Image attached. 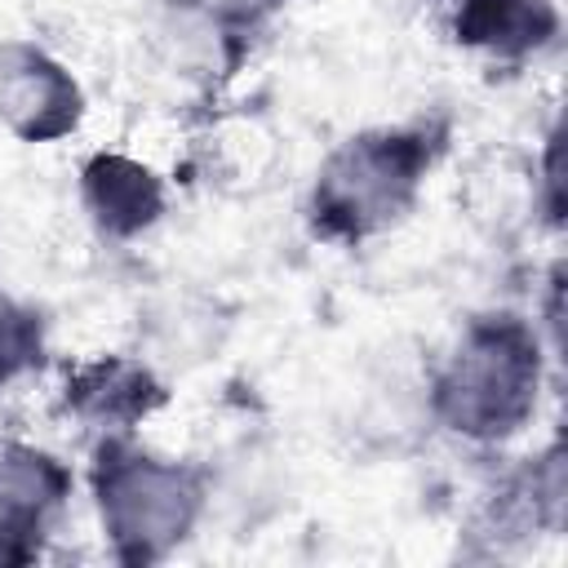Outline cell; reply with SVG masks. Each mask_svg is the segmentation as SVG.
I'll list each match as a JSON object with an SVG mask.
<instances>
[{"mask_svg":"<svg viewBox=\"0 0 568 568\" xmlns=\"http://www.w3.org/2000/svg\"><path fill=\"white\" fill-rule=\"evenodd\" d=\"M430 169V138L413 129H377L342 142L315 173L311 217L333 240H364L395 226Z\"/></svg>","mask_w":568,"mask_h":568,"instance_id":"obj_1","label":"cell"},{"mask_svg":"<svg viewBox=\"0 0 568 568\" xmlns=\"http://www.w3.org/2000/svg\"><path fill=\"white\" fill-rule=\"evenodd\" d=\"M537 399V337L519 320H479L435 377L439 417L470 439L519 430Z\"/></svg>","mask_w":568,"mask_h":568,"instance_id":"obj_2","label":"cell"},{"mask_svg":"<svg viewBox=\"0 0 568 568\" xmlns=\"http://www.w3.org/2000/svg\"><path fill=\"white\" fill-rule=\"evenodd\" d=\"M98 506L120 550L129 559H151L195 524L200 484L178 462H160L138 448H111L98 466Z\"/></svg>","mask_w":568,"mask_h":568,"instance_id":"obj_3","label":"cell"},{"mask_svg":"<svg viewBox=\"0 0 568 568\" xmlns=\"http://www.w3.org/2000/svg\"><path fill=\"white\" fill-rule=\"evenodd\" d=\"M0 115L27 142L62 138L80 115V89L62 62L40 49H4L0 58Z\"/></svg>","mask_w":568,"mask_h":568,"instance_id":"obj_4","label":"cell"},{"mask_svg":"<svg viewBox=\"0 0 568 568\" xmlns=\"http://www.w3.org/2000/svg\"><path fill=\"white\" fill-rule=\"evenodd\" d=\"M67 497V470L31 448V444H0V559L27 555V537L44 532Z\"/></svg>","mask_w":568,"mask_h":568,"instance_id":"obj_5","label":"cell"},{"mask_svg":"<svg viewBox=\"0 0 568 568\" xmlns=\"http://www.w3.org/2000/svg\"><path fill=\"white\" fill-rule=\"evenodd\" d=\"M84 200H89L93 217L115 235H133V231L151 226L160 213L155 178L138 160H124V155H98L84 169Z\"/></svg>","mask_w":568,"mask_h":568,"instance_id":"obj_6","label":"cell"},{"mask_svg":"<svg viewBox=\"0 0 568 568\" xmlns=\"http://www.w3.org/2000/svg\"><path fill=\"white\" fill-rule=\"evenodd\" d=\"M555 31V9L546 0H462L457 40L488 53H528Z\"/></svg>","mask_w":568,"mask_h":568,"instance_id":"obj_7","label":"cell"},{"mask_svg":"<svg viewBox=\"0 0 568 568\" xmlns=\"http://www.w3.org/2000/svg\"><path fill=\"white\" fill-rule=\"evenodd\" d=\"M36 359H40V324L22 302H13L0 288V382H13Z\"/></svg>","mask_w":568,"mask_h":568,"instance_id":"obj_8","label":"cell"}]
</instances>
